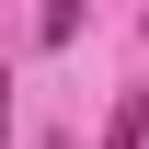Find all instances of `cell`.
<instances>
[{
    "label": "cell",
    "instance_id": "cell-1",
    "mask_svg": "<svg viewBox=\"0 0 149 149\" xmlns=\"http://www.w3.org/2000/svg\"><path fill=\"white\" fill-rule=\"evenodd\" d=\"M103 149H149V92H126V103H115V126H103Z\"/></svg>",
    "mask_w": 149,
    "mask_h": 149
}]
</instances>
